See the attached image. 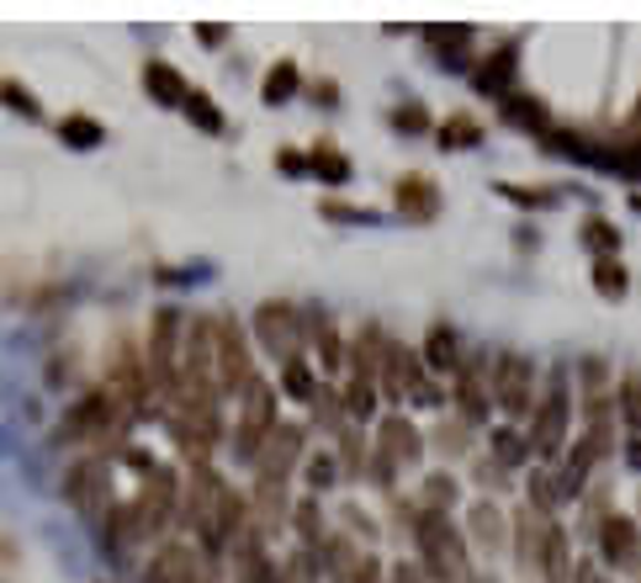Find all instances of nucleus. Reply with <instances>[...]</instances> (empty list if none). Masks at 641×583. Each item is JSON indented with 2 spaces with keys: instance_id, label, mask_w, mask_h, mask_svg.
<instances>
[{
  "instance_id": "1",
  "label": "nucleus",
  "mask_w": 641,
  "mask_h": 583,
  "mask_svg": "<svg viewBox=\"0 0 641 583\" xmlns=\"http://www.w3.org/2000/svg\"><path fill=\"white\" fill-rule=\"evenodd\" d=\"M308 451V430L303 425H276V436L265 440L261 462H255V531L276 535L286 520V483H292V467L303 462Z\"/></svg>"
},
{
  "instance_id": "2",
  "label": "nucleus",
  "mask_w": 641,
  "mask_h": 583,
  "mask_svg": "<svg viewBox=\"0 0 641 583\" xmlns=\"http://www.w3.org/2000/svg\"><path fill=\"white\" fill-rule=\"evenodd\" d=\"M143 361H149V388H154V398H160L165 409H175V398H181V361H186V318H181V308H154Z\"/></svg>"
},
{
  "instance_id": "3",
  "label": "nucleus",
  "mask_w": 641,
  "mask_h": 583,
  "mask_svg": "<svg viewBox=\"0 0 641 583\" xmlns=\"http://www.w3.org/2000/svg\"><path fill=\"white\" fill-rule=\"evenodd\" d=\"M414 546H419V567H425V579H435V583H472V567H467V541L456 535L451 514H435V510L414 514Z\"/></svg>"
},
{
  "instance_id": "4",
  "label": "nucleus",
  "mask_w": 641,
  "mask_h": 583,
  "mask_svg": "<svg viewBox=\"0 0 641 583\" xmlns=\"http://www.w3.org/2000/svg\"><path fill=\"white\" fill-rule=\"evenodd\" d=\"M128 430H133V409L112 388H95L85 398H74V409L59 425V436L80 440V446H118Z\"/></svg>"
},
{
  "instance_id": "5",
  "label": "nucleus",
  "mask_w": 641,
  "mask_h": 583,
  "mask_svg": "<svg viewBox=\"0 0 641 583\" xmlns=\"http://www.w3.org/2000/svg\"><path fill=\"white\" fill-rule=\"evenodd\" d=\"M271 436H276V388L265 377H255L250 388L238 392V425H234V436H228V451H234L238 462H261Z\"/></svg>"
},
{
  "instance_id": "6",
  "label": "nucleus",
  "mask_w": 641,
  "mask_h": 583,
  "mask_svg": "<svg viewBox=\"0 0 641 583\" xmlns=\"http://www.w3.org/2000/svg\"><path fill=\"white\" fill-rule=\"evenodd\" d=\"M170 436L181 446V457L191 467H207V457L223 440V419H217V398H181L170 409Z\"/></svg>"
},
{
  "instance_id": "7",
  "label": "nucleus",
  "mask_w": 641,
  "mask_h": 583,
  "mask_svg": "<svg viewBox=\"0 0 641 583\" xmlns=\"http://www.w3.org/2000/svg\"><path fill=\"white\" fill-rule=\"evenodd\" d=\"M568 425H572V398H568V371H557L551 377V388L541 392V403H536V419H530V457H541V462H557L562 457V446H568Z\"/></svg>"
},
{
  "instance_id": "8",
  "label": "nucleus",
  "mask_w": 641,
  "mask_h": 583,
  "mask_svg": "<svg viewBox=\"0 0 641 583\" xmlns=\"http://www.w3.org/2000/svg\"><path fill=\"white\" fill-rule=\"evenodd\" d=\"M175 504H181V483H175V472H170V467H149L139 499L128 504V510H133V531H139V541L165 535L170 520H175Z\"/></svg>"
},
{
  "instance_id": "9",
  "label": "nucleus",
  "mask_w": 641,
  "mask_h": 583,
  "mask_svg": "<svg viewBox=\"0 0 641 583\" xmlns=\"http://www.w3.org/2000/svg\"><path fill=\"white\" fill-rule=\"evenodd\" d=\"M213 340H217V388L244 392L255 382V356H250V340H244L234 314H213Z\"/></svg>"
},
{
  "instance_id": "10",
  "label": "nucleus",
  "mask_w": 641,
  "mask_h": 583,
  "mask_svg": "<svg viewBox=\"0 0 641 583\" xmlns=\"http://www.w3.org/2000/svg\"><path fill=\"white\" fill-rule=\"evenodd\" d=\"M494 403H499L509 419H525V413H536V366L525 361V356H499L494 361Z\"/></svg>"
},
{
  "instance_id": "11",
  "label": "nucleus",
  "mask_w": 641,
  "mask_h": 583,
  "mask_svg": "<svg viewBox=\"0 0 641 583\" xmlns=\"http://www.w3.org/2000/svg\"><path fill=\"white\" fill-rule=\"evenodd\" d=\"M64 499H70L80 514L106 520V510H112V467H106V457H85V462H74L70 478H64Z\"/></svg>"
},
{
  "instance_id": "12",
  "label": "nucleus",
  "mask_w": 641,
  "mask_h": 583,
  "mask_svg": "<svg viewBox=\"0 0 641 583\" xmlns=\"http://www.w3.org/2000/svg\"><path fill=\"white\" fill-rule=\"evenodd\" d=\"M255 335L282 366L303 356V314L292 303H261L255 308Z\"/></svg>"
},
{
  "instance_id": "13",
  "label": "nucleus",
  "mask_w": 641,
  "mask_h": 583,
  "mask_svg": "<svg viewBox=\"0 0 641 583\" xmlns=\"http://www.w3.org/2000/svg\"><path fill=\"white\" fill-rule=\"evenodd\" d=\"M599 552H604L610 567L631 573V567H641V531L625 514H604V520H599Z\"/></svg>"
},
{
  "instance_id": "14",
  "label": "nucleus",
  "mask_w": 641,
  "mask_h": 583,
  "mask_svg": "<svg viewBox=\"0 0 641 583\" xmlns=\"http://www.w3.org/2000/svg\"><path fill=\"white\" fill-rule=\"evenodd\" d=\"M393 207H398L408 223H435L440 218V186H435L429 175L408 171V175H398V186H393Z\"/></svg>"
},
{
  "instance_id": "15",
  "label": "nucleus",
  "mask_w": 641,
  "mask_h": 583,
  "mask_svg": "<svg viewBox=\"0 0 641 583\" xmlns=\"http://www.w3.org/2000/svg\"><path fill=\"white\" fill-rule=\"evenodd\" d=\"M551 531H557V520H551V514H541V510H520V514H515V558H520V567H547Z\"/></svg>"
},
{
  "instance_id": "16",
  "label": "nucleus",
  "mask_w": 641,
  "mask_h": 583,
  "mask_svg": "<svg viewBox=\"0 0 641 583\" xmlns=\"http://www.w3.org/2000/svg\"><path fill=\"white\" fill-rule=\"evenodd\" d=\"M377 451L393 467H414L419 457H425V436L408 425L404 413H387V419H381V430H377Z\"/></svg>"
},
{
  "instance_id": "17",
  "label": "nucleus",
  "mask_w": 641,
  "mask_h": 583,
  "mask_svg": "<svg viewBox=\"0 0 641 583\" xmlns=\"http://www.w3.org/2000/svg\"><path fill=\"white\" fill-rule=\"evenodd\" d=\"M234 579L238 583H282V567L265 558V535L255 531V525L234 541Z\"/></svg>"
},
{
  "instance_id": "18",
  "label": "nucleus",
  "mask_w": 641,
  "mask_h": 583,
  "mask_svg": "<svg viewBox=\"0 0 641 583\" xmlns=\"http://www.w3.org/2000/svg\"><path fill=\"white\" fill-rule=\"evenodd\" d=\"M515 74H520V43H503L499 53H494V59H488V64H477V91H482V96H515V91H509V85H515Z\"/></svg>"
},
{
  "instance_id": "19",
  "label": "nucleus",
  "mask_w": 641,
  "mask_h": 583,
  "mask_svg": "<svg viewBox=\"0 0 641 583\" xmlns=\"http://www.w3.org/2000/svg\"><path fill=\"white\" fill-rule=\"evenodd\" d=\"M303 329L313 335V350H318V361H324V371H339V366L350 361V345L334 335V318L324 314V308H308V318H303Z\"/></svg>"
},
{
  "instance_id": "20",
  "label": "nucleus",
  "mask_w": 641,
  "mask_h": 583,
  "mask_svg": "<svg viewBox=\"0 0 641 583\" xmlns=\"http://www.w3.org/2000/svg\"><path fill=\"white\" fill-rule=\"evenodd\" d=\"M425 43L435 49V64H440V70H467L472 27H425Z\"/></svg>"
},
{
  "instance_id": "21",
  "label": "nucleus",
  "mask_w": 641,
  "mask_h": 583,
  "mask_svg": "<svg viewBox=\"0 0 641 583\" xmlns=\"http://www.w3.org/2000/svg\"><path fill=\"white\" fill-rule=\"evenodd\" d=\"M143 91L160 101V106H186V96H191L181 70H170L165 59H149V64H143Z\"/></svg>"
},
{
  "instance_id": "22",
  "label": "nucleus",
  "mask_w": 641,
  "mask_h": 583,
  "mask_svg": "<svg viewBox=\"0 0 641 583\" xmlns=\"http://www.w3.org/2000/svg\"><path fill=\"white\" fill-rule=\"evenodd\" d=\"M594 462H599L594 440L583 436V440H578V446L568 451L562 472H557V499H578V493H583V483H589V472H594Z\"/></svg>"
},
{
  "instance_id": "23",
  "label": "nucleus",
  "mask_w": 641,
  "mask_h": 583,
  "mask_svg": "<svg viewBox=\"0 0 641 583\" xmlns=\"http://www.w3.org/2000/svg\"><path fill=\"white\" fill-rule=\"evenodd\" d=\"M419 356H425V366H429V371H440V377H456V371L467 366V361H461V345H456V335L446 329V324H435V329H429Z\"/></svg>"
},
{
  "instance_id": "24",
  "label": "nucleus",
  "mask_w": 641,
  "mask_h": 583,
  "mask_svg": "<svg viewBox=\"0 0 641 583\" xmlns=\"http://www.w3.org/2000/svg\"><path fill=\"white\" fill-rule=\"evenodd\" d=\"M303 91V70H297V59H282V64H271L261 80V101L265 106H282V101H292Z\"/></svg>"
},
{
  "instance_id": "25",
  "label": "nucleus",
  "mask_w": 641,
  "mask_h": 583,
  "mask_svg": "<svg viewBox=\"0 0 641 583\" xmlns=\"http://www.w3.org/2000/svg\"><path fill=\"white\" fill-rule=\"evenodd\" d=\"M488 398H494V388H482V366H461V371H456V403H461V413H467V419H482V413H488Z\"/></svg>"
},
{
  "instance_id": "26",
  "label": "nucleus",
  "mask_w": 641,
  "mask_h": 583,
  "mask_svg": "<svg viewBox=\"0 0 641 583\" xmlns=\"http://www.w3.org/2000/svg\"><path fill=\"white\" fill-rule=\"evenodd\" d=\"M472 541L482 546V552H499L503 541H509V520H503L488 499L482 504H472Z\"/></svg>"
},
{
  "instance_id": "27",
  "label": "nucleus",
  "mask_w": 641,
  "mask_h": 583,
  "mask_svg": "<svg viewBox=\"0 0 641 583\" xmlns=\"http://www.w3.org/2000/svg\"><path fill=\"white\" fill-rule=\"evenodd\" d=\"M435 139H440V149H477L482 144V122L467 117V112H451V117L435 127Z\"/></svg>"
},
{
  "instance_id": "28",
  "label": "nucleus",
  "mask_w": 641,
  "mask_h": 583,
  "mask_svg": "<svg viewBox=\"0 0 641 583\" xmlns=\"http://www.w3.org/2000/svg\"><path fill=\"white\" fill-rule=\"evenodd\" d=\"M59 139H64L70 149H101V144H106V127H101L95 117H80V112H70V117L59 122Z\"/></svg>"
},
{
  "instance_id": "29",
  "label": "nucleus",
  "mask_w": 641,
  "mask_h": 583,
  "mask_svg": "<svg viewBox=\"0 0 641 583\" xmlns=\"http://www.w3.org/2000/svg\"><path fill=\"white\" fill-rule=\"evenodd\" d=\"M594 292L604 297V303H620V297L631 292V276H625V266H620V255L594 260Z\"/></svg>"
},
{
  "instance_id": "30",
  "label": "nucleus",
  "mask_w": 641,
  "mask_h": 583,
  "mask_svg": "<svg viewBox=\"0 0 641 583\" xmlns=\"http://www.w3.org/2000/svg\"><path fill=\"white\" fill-rule=\"evenodd\" d=\"M503 117L515 122V127H525V133H547V106H541V101L536 96H509L503 101Z\"/></svg>"
},
{
  "instance_id": "31",
  "label": "nucleus",
  "mask_w": 641,
  "mask_h": 583,
  "mask_svg": "<svg viewBox=\"0 0 641 583\" xmlns=\"http://www.w3.org/2000/svg\"><path fill=\"white\" fill-rule=\"evenodd\" d=\"M578 239L594 249L599 260H610V255H620V228L610 218H589L583 228H578Z\"/></svg>"
},
{
  "instance_id": "32",
  "label": "nucleus",
  "mask_w": 641,
  "mask_h": 583,
  "mask_svg": "<svg viewBox=\"0 0 641 583\" xmlns=\"http://www.w3.org/2000/svg\"><path fill=\"white\" fill-rule=\"evenodd\" d=\"M292 520H297V535H303V552H313V558H324V525H318V504L313 499H303L297 510H292Z\"/></svg>"
},
{
  "instance_id": "33",
  "label": "nucleus",
  "mask_w": 641,
  "mask_h": 583,
  "mask_svg": "<svg viewBox=\"0 0 641 583\" xmlns=\"http://www.w3.org/2000/svg\"><path fill=\"white\" fill-rule=\"evenodd\" d=\"M308 165H313V175H324L329 186H345V181H350V160H345L339 149H329L324 139H318V149H313Z\"/></svg>"
},
{
  "instance_id": "34",
  "label": "nucleus",
  "mask_w": 641,
  "mask_h": 583,
  "mask_svg": "<svg viewBox=\"0 0 641 583\" xmlns=\"http://www.w3.org/2000/svg\"><path fill=\"white\" fill-rule=\"evenodd\" d=\"M181 112H186V117L196 122L202 133H223V127H228V122H223V112H217V106H213V96H207V91H191Z\"/></svg>"
},
{
  "instance_id": "35",
  "label": "nucleus",
  "mask_w": 641,
  "mask_h": 583,
  "mask_svg": "<svg viewBox=\"0 0 641 583\" xmlns=\"http://www.w3.org/2000/svg\"><path fill=\"white\" fill-rule=\"evenodd\" d=\"M282 388L292 392L297 403H313V398H318V382H313V371H308V361H303V356L282 366Z\"/></svg>"
},
{
  "instance_id": "36",
  "label": "nucleus",
  "mask_w": 641,
  "mask_h": 583,
  "mask_svg": "<svg viewBox=\"0 0 641 583\" xmlns=\"http://www.w3.org/2000/svg\"><path fill=\"white\" fill-rule=\"evenodd\" d=\"M377 382H366V377H350V388H345V413L350 419H372L377 413Z\"/></svg>"
},
{
  "instance_id": "37",
  "label": "nucleus",
  "mask_w": 641,
  "mask_h": 583,
  "mask_svg": "<svg viewBox=\"0 0 641 583\" xmlns=\"http://www.w3.org/2000/svg\"><path fill=\"white\" fill-rule=\"evenodd\" d=\"M282 583H324V558L313 552H292L282 562Z\"/></svg>"
},
{
  "instance_id": "38",
  "label": "nucleus",
  "mask_w": 641,
  "mask_h": 583,
  "mask_svg": "<svg viewBox=\"0 0 641 583\" xmlns=\"http://www.w3.org/2000/svg\"><path fill=\"white\" fill-rule=\"evenodd\" d=\"M0 101H6V106H11L17 117H27V122H38V117H43V106H38V96L27 91L22 80H0Z\"/></svg>"
},
{
  "instance_id": "39",
  "label": "nucleus",
  "mask_w": 641,
  "mask_h": 583,
  "mask_svg": "<svg viewBox=\"0 0 641 583\" xmlns=\"http://www.w3.org/2000/svg\"><path fill=\"white\" fill-rule=\"evenodd\" d=\"M494 457H499V467H520L530 457V440L520 430H494Z\"/></svg>"
},
{
  "instance_id": "40",
  "label": "nucleus",
  "mask_w": 641,
  "mask_h": 583,
  "mask_svg": "<svg viewBox=\"0 0 641 583\" xmlns=\"http://www.w3.org/2000/svg\"><path fill=\"white\" fill-rule=\"evenodd\" d=\"M425 510H435V514H446L456 504V483L446 478V472H435V478H425Z\"/></svg>"
},
{
  "instance_id": "41",
  "label": "nucleus",
  "mask_w": 641,
  "mask_h": 583,
  "mask_svg": "<svg viewBox=\"0 0 641 583\" xmlns=\"http://www.w3.org/2000/svg\"><path fill=\"white\" fill-rule=\"evenodd\" d=\"M318 213L334 223H381L377 207H350V202H318Z\"/></svg>"
},
{
  "instance_id": "42",
  "label": "nucleus",
  "mask_w": 641,
  "mask_h": 583,
  "mask_svg": "<svg viewBox=\"0 0 641 583\" xmlns=\"http://www.w3.org/2000/svg\"><path fill=\"white\" fill-rule=\"evenodd\" d=\"M393 127H398V133H429L435 122H429V112L419 106V101H408V106H398V112H393Z\"/></svg>"
},
{
  "instance_id": "43",
  "label": "nucleus",
  "mask_w": 641,
  "mask_h": 583,
  "mask_svg": "<svg viewBox=\"0 0 641 583\" xmlns=\"http://www.w3.org/2000/svg\"><path fill=\"white\" fill-rule=\"evenodd\" d=\"M334 478H339V462H334V457H308V488L313 493H324Z\"/></svg>"
},
{
  "instance_id": "44",
  "label": "nucleus",
  "mask_w": 641,
  "mask_h": 583,
  "mask_svg": "<svg viewBox=\"0 0 641 583\" xmlns=\"http://www.w3.org/2000/svg\"><path fill=\"white\" fill-rule=\"evenodd\" d=\"M499 196L520 202V207H551V202H557V192H520V186H509V181H499Z\"/></svg>"
},
{
  "instance_id": "45",
  "label": "nucleus",
  "mask_w": 641,
  "mask_h": 583,
  "mask_svg": "<svg viewBox=\"0 0 641 583\" xmlns=\"http://www.w3.org/2000/svg\"><path fill=\"white\" fill-rule=\"evenodd\" d=\"M339 462H345V472H350V478H360V472H366V446H360V436H345V446H339Z\"/></svg>"
},
{
  "instance_id": "46",
  "label": "nucleus",
  "mask_w": 641,
  "mask_h": 583,
  "mask_svg": "<svg viewBox=\"0 0 641 583\" xmlns=\"http://www.w3.org/2000/svg\"><path fill=\"white\" fill-rule=\"evenodd\" d=\"M276 165H282L286 175H308L313 171L308 160H303V154H292V149H282V154H276Z\"/></svg>"
},
{
  "instance_id": "47",
  "label": "nucleus",
  "mask_w": 641,
  "mask_h": 583,
  "mask_svg": "<svg viewBox=\"0 0 641 583\" xmlns=\"http://www.w3.org/2000/svg\"><path fill=\"white\" fill-rule=\"evenodd\" d=\"M387 583H425V567H419V562H414V567H408V562H393V579Z\"/></svg>"
},
{
  "instance_id": "48",
  "label": "nucleus",
  "mask_w": 641,
  "mask_h": 583,
  "mask_svg": "<svg viewBox=\"0 0 641 583\" xmlns=\"http://www.w3.org/2000/svg\"><path fill=\"white\" fill-rule=\"evenodd\" d=\"M350 583H381V562L360 558V567H356V579H350Z\"/></svg>"
},
{
  "instance_id": "49",
  "label": "nucleus",
  "mask_w": 641,
  "mask_h": 583,
  "mask_svg": "<svg viewBox=\"0 0 641 583\" xmlns=\"http://www.w3.org/2000/svg\"><path fill=\"white\" fill-rule=\"evenodd\" d=\"M313 96L324 101V106H334V96H339V85H334V80H318V85H313Z\"/></svg>"
},
{
  "instance_id": "50",
  "label": "nucleus",
  "mask_w": 641,
  "mask_h": 583,
  "mask_svg": "<svg viewBox=\"0 0 641 583\" xmlns=\"http://www.w3.org/2000/svg\"><path fill=\"white\" fill-rule=\"evenodd\" d=\"M196 38H202V43H223V38H228V27H196Z\"/></svg>"
},
{
  "instance_id": "51",
  "label": "nucleus",
  "mask_w": 641,
  "mask_h": 583,
  "mask_svg": "<svg viewBox=\"0 0 641 583\" xmlns=\"http://www.w3.org/2000/svg\"><path fill=\"white\" fill-rule=\"evenodd\" d=\"M578 583H604V579H599V573L589 567V562H578Z\"/></svg>"
},
{
  "instance_id": "52",
  "label": "nucleus",
  "mask_w": 641,
  "mask_h": 583,
  "mask_svg": "<svg viewBox=\"0 0 641 583\" xmlns=\"http://www.w3.org/2000/svg\"><path fill=\"white\" fill-rule=\"evenodd\" d=\"M625 457H631V467H641V440L631 446V451H625Z\"/></svg>"
},
{
  "instance_id": "53",
  "label": "nucleus",
  "mask_w": 641,
  "mask_h": 583,
  "mask_svg": "<svg viewBox=\"0 0 641 583\" xmlns=\"http://www.w3.org/2000/svg\"><path fill=\"white\" fill-rule=\"evenodd\" d=\"M0 558H11V541H6V535H0Z\"/></svg>"
},
{
  "instance_id": "54",
  "label": "nucleus",
  "mask_w": 641,
  "mask_h": 583,
  "mask_svg": "<svg viewBox=\"0 0 641 583\" xmlns=\"http://www.w3.org/2000/svg\"><path fill=\"white\" fill-rule=\"evenodd\" d=\"M631 127H641V101H637V112H631Z\"/></svg>"
},
{
  "instance_id": "55",
  "label": "nucleus",
  "mask_w": 641,
  "mask_h": 583,
  "mask_svg": "<svg viewBox=\"0 0 641 583\" xmlns=\"http://www.w3.org/2000/svg\"><path fill=\"white\" fill-rule=\"evenodd\" d=\"M472 583H494V579H472Z\"/></svg>"
},
{
  "instance_id": "56",
  "label": "nucleus",
  "mask_w": 641,
  "mask_h": 583,
  "mask_svg": "<svg viewBox=\"0 0 641 583\" xmlns=\"http://www.w3.org/2000/svg\"><path fill=\"white\" fill-rule=\"evenodd\" d=\"M207 583H217V573H213V579H207Z\"/></svg>"
}]
</instances>
